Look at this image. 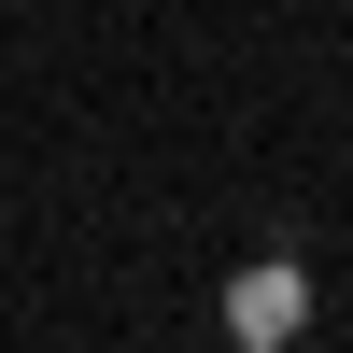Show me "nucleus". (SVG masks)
I'll use <instances>...</instances> for the list:
<instances>
[{
	"mask_svg": "<svg viewBox=\"0 0 353 353\" xmlns=\"http://www.w3.org/2000/svg\"><path fill=\"white\" fill-rule=\"evenodd\" d=\"M226 325H241V339H297L311 325V283L297 269H241V283H226Z\"/></svg>",
	"mask_w": 353,
	"mask_h": 353,
	"instance_id": "f257e3e1",
	"label": "nucleus"
}]
</instances>
